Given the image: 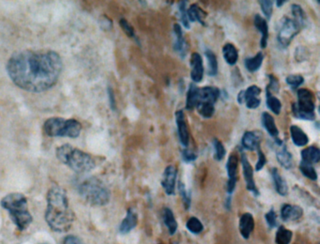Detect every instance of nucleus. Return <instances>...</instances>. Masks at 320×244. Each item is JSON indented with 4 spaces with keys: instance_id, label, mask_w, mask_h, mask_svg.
Here are the masks:
<instances>
[{
    "instance_id": "obj_25",
    "label": "nucleus",
    "mask_w": 320,
    "mask_h": 244,
    "mask_svg": "<svg viewBox=\"0 0 320 244\" xmlns=\"http://www.w3.org/2000/svg\"><path fill=\"white\" fill-rule=\"evenodd\" d=\"M301 162L306 164H318L320 160V150L319 147L311 146L301 150Z\"/></svg>"
},
{
    "instance_id": "obj_4",
    "label": "nucleus",
    "mask_w": 320,
    "mask_h": 244,
    "mask_svg": "<svg viewBox=\"0 0 320 244\" xmlns=\"http://www.w3.org/2000/svg\"><path fill=\"white\" fill-rule=\"evenodd\" d=\"M56 155L60 162L77 174L89 173L96 167V161L93 157L70 144L59 146Z\"/></svg>"
},
{
    "instance_id": "obj_42",
    "label": "nucleus",
    "mask_w": 320,
    "mask_h": 244,
    "mask_svg": "<svg viewBox=\"0 0 320 244\" xmlns=\"http://www.w3.org/2000/svg\"><path fill=\"white\" fill-rule=\"evenodd\" d=\"M260 5L261 10L263 11L265 17L268 20L270 19L272 15V10H273V1L270 0H261L258 2Z\"/></svg>"
},
{
    "instance_id": "obj_54",
    "label": "nucleus",
    "mask_w": 320,
    "mask_h": 244,
    "mask_svg": "<svg viewBox=\"0 0 320 244\" xmlns=\"http://www.w3.org/2000/svg\"><path fill=\"white\" fill-rule=\"evenodd\" d=\"M226 208H227V209H230L231 196H229V197H227V200H226Z\"/></svg>"
},
{
    "instance_id": "obj_1",
    "label": "nucleus",
    "mask_w": 320,
    "mask_h": 244,
    "mask_svg": "<svg viewBox=\"0 0 320 244\" xmlns=\"http://www.w3.org/2000/svg\"><path fill=\"white\" fill-rule=\"evenodd\" d=\"M6 70L15 86L40 93L57 84L62 71V60L52 50H24L10 57Z\"/></svg>"
},
{
    "instance_id": "obj_3",
    "label": "nucleus",
    "mask_w": 320,
    "mask_h": 244,
    "mask_svg": "<svg viewBox=\"0 0 320 244\" xmlns=\"http://www.w3.org/2000/svg\"><path fill=\"white\" fill-rule=\"evenodd\" d=\"M0 206L8 211L11 221L20 231L29 228L33 221V217L29 209L28 198L20 193H10L5 195Z\"/></svg>"
},
{
    "instance_id": "obj_10",
    "label": "nucleus",
    "mask_w": 320,
    "mask_h": 244,
    "mask_svg": "<svg viewBox=\"0 0 320 244\" xmlns=\"http://www.w3.org/2000/svg\"><path fill=\"white\" fill-rule=\"evenodd\" d=\"M238 167H239V157L236 153H232L230 156L228 157L227 164H226V169H227V176H228V181H227V193L231 195L238 181Z\"/></svg>"
},
{
    "instance_id": "obj_14",
    "label": "nucleus",
    "mask_w": 320,
    "mask_h": 244,
    "mask_svg": "<svg viewBox=\"0 0 320 244\" xmlns=\"http://www.w3.org/2000/svg\"><path fill=\"white\" fill-rule=\"evenodd\" d=\"M175 116H176V123H177V127H178L180 143L184 147H187L189 145L190 136H189L188 126H187V123L185 120L184 112L182 110H178L176 112Z\"/></svg>"
},
{
    "instance_id": "obj_35",
    "label": "nucleus",
    "mask_w": 320,
    "mask_h": 244,
    "mask_svg": "<svg viewBox=\"0 0 320 244\" xmlns=\"http://www.w3.org/2000/svg\"><path fill=\"white\" fill-rule=\"evenodd\" d=\"M292 231L287 229L285 226H280L275 236V243L276 244H289L292 240Z\"/></svg>"
},
{
    "instance_id": "obj_13",
    "label": "nucleus",
    "mask_w": 320,
    "mask_h": 244,
    "mask_svg": "<svg viewBox=\"0 0 320 244\" xmlns=\"http://www.w3.org/2000/svg\"><path fill=\"white\" fill-rule=\"evenodd\" d=\"M261 121H262L263 127L265 128V130L268 132V134L270 135V137L274 139L275 144L277 146H281L284 143V141L279 138V130L276 126V123H275V120L273 117L268 112H264L261 117Z\"/></svg>"
},
{
    "instance_id": "obj_8",
    "label": "nucleus",
    "mask_w": 320,
    "mask_h": 244,
    "mask_svg": "<svg viewBox=\"0 0 320 244\" xmlns=\"http://www.w3.org/2000/svg\"><path fill=\"white\" fill-rule=\"evenodd\" d=\"M300 27L296 24L294 20L288 17H284L281 20L277 35V40L281 47H288L291 41L300 32Z\"/></svg>"
},
{
    "instance_id": "obj_39",
    "label": "nucleus",
    "mask_w": 320,
    "mask_h": 244,
    "mask_svg": "<svg viewBox=\"0 0 320 244\" xmlns=\"http://www.w3.org/2000/svg\"><path fill=\"white\" fill-rule=\"evenodd\" d=\"M178 190H179V193H180V196H181V199H182V202H183V206H184V209H189L191 207V194L187 192L186 190V187L185 185L180 181L178 183Z\"/></svg>"
},
{
    "instance_id": "obj_51",
    "label": "nucleus",
    "mask_w": 320,
    "mask_h": 244,
    "mask_svg": "<svg viewBox=\"0 0 320 244\" xmlns=\"http://www.w3.org/2000/svg\"><path fill=\"white\" fill-rule=\"evenodd\" d=\"M261 100L259 98H253L247 100L244 104L246 105L247 108L249 109H256L260 105Z\"/></svg>"
},
{
    "instance_id": "obj_33",
    "label": "nucleus",
    "mask_w": 320,
    "mask_h": 244,
    "mask_svg": "<svg viewBox=\"0 0 320 244\" xmlns=\"http://www.w3.org/2000/svg\"><path fill=\"white\" fill-rule=\"evenodd\" d=\"M205 56L208 61V74L210 76H216L218 73V60L216 55L211 51V50H207L205 52Z\"/></svg>"
},
{
    "instance_id": "obj_26",
    "label": "nucleus",
    "mask_w": 320,
    "mask_h": 244,
    "mask_svg": "<svg viewBox=\"0 0 320 244\" xmlns=\"http://www.w3.org/2000/svg\"><path fill=\"white\" fill-rule=\"evenodd\" d=\"M290 136L292 142L295 146H304L309 142L308 136L296 125L290 126Z\"/></svg>"
},
{
    "instance_id": "obj_6",
    "label": "nucleus",
    "mask_w": 320,
    "mask_h": 244,
    "mask_svg": "<svg viewBox=\"0 0 320 244\" xmlns=\"http://www.w3.org/2000/svg\"><path fill=\"white\" fill-rule=\"evenodd\" d=\"M82 124L78 120L63 117H50L43 123V132L47 137L76 138L80 136Z\"/></svg>"
},
{
    "instance_id": "obj_24",
    "label": "nucleus",
    "mask_w": 320,
    "mask_h": 244,
    "mask_svg": "<svg viewBox=\"0 0 320 244\" xmlns=\"http://www.w3.org/2000/svg\"><path fill=\"white\" fill-rule=\"evenodd\" d=\"M208 13L200 8L197 4H192L190 8L187 10V16L189 22H198L202 26H207L205 23V18L207 17Z\"/></svg>"
},
{
    "instance_id": "obj_31",
    "label": "nucleus",
    "mask_w": 320,
    "mask_h": 244,
    "mask_svg": "<svg viewBox=\"0 0 320 244\" xmlns=\"http://www.w3.org/2000/svg\"><path fill=\"white\" fill-rule=\"evenodd\" d=\"M261 89L256 85L250 86L246 90H241L238 94L237 101L240 105H243L247 100L253 99V98H258L260 95Z\"/></svg>"
},
{
    "instance_id": "obj_48",
    "label": "nucleus",
    "mask_w": 320,
    "mask_h": 244,
    "mask_svg": "<svg viewBox=\"0 0 320 244\" xmlns=\"http://www.w3.org/2000/svg\"><path fill=\"white\" fill-rule=\"evenodd\" d=\"M256 150H257L258 159H257V162H256V171H260L261 169L267 164V158L265 156L264 152L262 151L260 146L257 147Z\"/></svg>"
},
{
    "instance_id": "obj_47",
    "label": "nucleus",
    "mask_w": 320,
    "mask_h": 244,
    "mask_svg": "<svg viewBox=\"0 0 320 244\" xmlns=\"http://www.w3.org/2000/svg\"><path fill=\"white\" fill-rule=\"evenodd\" d=\"M181 155H182V160L185 162V163H192V162H194L197 158V155L190 149V148H184L181 152Z\"/></svg>"
},
{
    "instance_id": "obj_46",
    "label": "nucleus",
    "mask_w": 320,
    "mask_h": 244,
    "mask_svg": "<svg viewBox=\"0 0 320 244\" xmlns=\"http://www.w3.org/2000/svg\"><path fill=\"white\" fill-rule=\"evenodd\" d=\"M265 219L270 228H274L277 225V215L274 209H271L269 212H267L265 215Z\"/></svg>"
},
{
    "instance_id": "obj_49",
    "label": "nucleus",
    "mask_w": 320,
    "mask_h": 244,
    "mask_svg": "<svg viewBox=\"0 0 320 244\" xmlns=\"http://www.w3.org/2000/svg\"><path fill=\"white\" fill-rule=\"evenodd\" d=\"M99 24L101 30H111L113 28V22L112 20L107 17L106 15H102L100 16V20H99Z\"/></svg>"
},
{
    "instance_id": "obj_40",
    "label": "nucleus",
    "mask_w": 320,
    "mask_h": 244,
    "mask_svg": "<svg viewBox=\"0 0 320 244\" xmlns=\"http://www.w3.org/2000/svg\"><path fill=\"white\" fill-rule=\"evenodd\" d=\"M187 1H180L179 3V10H180V21L183 25V27L187 30L190 29V22L187 16V9H186Z\"/></svg>"
},
{
    "instance_id": "obj_11",
    "label": "nucleus",
    "mask_w": 320,
    "mask_h": 244,
    "mask_svg": "<svg viewBox=\"0 0 320 244\" xmlns=\"http://www.w3.org/2000/svg\"><path fill=\"white\" fill-rule=\"evenodd\" d=\"M177 176H178V170L175 166H168L165 168L162 175L161 186L164 189L166 195H175Z\"/></svg>"
},
{
    "instance_id": "obj_15",
    "label": "nucleus",
    "mask_w": 320,
    "mask_h": 244,
    "mask_svg": "<svg viewBox=\"0 0 320 244\" xmlns=\"http://www.w3.org/2000/svg\"><path fill=\"white\" fill-rule=\"evenodd\" d=\"M174 34H175V41H174V50L180 54V57L184 59L188 53V43L183 37V32L180 24H174Z\"/></svg>"
},
{
    "instance_id": "obj_5",
    "label": "nucleus",
    "mask_w": 320,
    "mask_h": 244,
    "mask_svg": "<svg viewBox=\"0 0 320 244\" xmlns=\"http://www.w3.org/2000/svg\"><path fill=\"white\" fill-rule=\"evenodd\" d=\"M76 189L81 197L90 205L102 207L110 201V190L96 176L84 177L78 182Z\"/></svg>"
},
{
    "instance_id": "obj_30",
    "label": "nucleus",
    "mask_w": 320,
    "mask_h": 244,
    "mask_svg": "<svg viewBox=\"0 0 320 244\" xmlns=\"http://www.w3.org/2000/svg\"><path fill=\"white\" fill-rule=\"evenodd\" d=\"M198 96H199V88L196 87L193 83H191L190 87L187 92V99H186V109L192 110L196 107L198 103Z\"/></svg>"
},
{
    "instance_id": "obj_52",
    "label": "nucleus",
    "mask_w": 320,
    "mask_h": 244,
    "mask_svg": "<svg viewBox=\"0 0 320 244\" xmlns=\"http://www.w3.org/2000/svg\"><path fill=\"white\" fill-rule=\"evenodd\" d=\"M107 93H108V97H109V105H110V107L113 111H116L117 109V104H116V98H115V94H114V91L112 88H107Z\"/></svg>"
},
{
    "instance_id": "obj_29",
    "label": "nucleus",
    "mask_w": 320,
    "mask_h": 244,
    "mask_svg": "<svg viewBox=\"0 0 320 244\" xmlns=\"http://www.w3.org/2000/svg\"><path fill=\"white\" fill-rule=\"evenodd\" d=\"M162 220L164 225H166L169 234L174 235L177 232L178 229V223L175 219L173 211L169 208H164L162 211Z\"/></svg>"
},
{
    "instance_id": "obj_7",
    "label": "nucleus",
    "mask_w": 320,
    "mask_h": 244,
    "mask_svg": "<svg viewBox=\"0 0 320 244\" xmlns=\"http://www.w3.org/2000/svg\"><path fill=\"white\" fill-rule=\"evenodd\" d=\"M298 102L292 105L293 115L302 120H315V96L314 93L307 88H300L297 92Z\"/></svg>"
},
{
    "instance_id": "obj_44",
    "label": "nucleus",
    "mask_w": 320,
    "mask_h": 244,
    "mask_svg": "<svg viewBox=\"0 0 320 244\" xmlns=\"http://www.w3.org/2000/svg\"><path fill=\"white\" fill-rule=\"evenodd\" d=\"M120 25L123 31L128 35V37H130L131 39H136L134 30H133V28L130 26V23L127 20L124 19V18L120 19Z\"/></svg>"
},
{
    "instance_id": "obj_19",
    "label": "nucleus",
    "mask_w": 320,
    "mask_h": 244,
    "mask_svg": "<svg viewBox=\"0 0 320 244\" xmlns=\"http://www.w3.org/2000/svg\"><path fill=\"white\" fill-rule=\"evenodd\" d=\"M270 175L272 177V181H273L276 192L282 196H286L288 195V183H287L286 179L281 176L279 170L276 167H272L270 169Z\"/></svg>"
},
{
    "instance_id": "obj_37",
    "label": "nucleus",
    "mask_w": 320,
    "mask_h": 244,
    "mask_svg": "<svg viewBox=\"0 0 320 244\" xmlns=\"http://www.w3.org/2000/svg\"><path fill=\"white\" fill-rule=\"evenodd\" d=\"M186 227L191 233L195 235L200 234L204 229V225L201 223L200 220L197 219L196 217H191L190 219L187 221Z\"/></svg>"
},
{
    "instance_id": "obj_22",
    "label": "nucleus",
    "mask_w": 320,
    "mask_h": 244,
    "mask_svg": "<svg viewBox=\"0 0 320 244\" xmlns=\"http://www.w3.org/2000/svg\"><path fill=\"white\" fill-rule=\"evenodd\" d=\"M254 227H255V220L253 215L246 212L240 217V231L243 239L246 240L249 239L251 233L254 230Z\"/></svg>"
},
{
    "instance_id": "obj_28",
    "label": "nucleus",
    "mask_w": 320,
    "mask_h": 244,
    "mask_svg": "<svg viewBox=\"0 0 320 244\" xmlns=\"http://www.w3.org/2000/svg\"><path fill=\"white\" fill-rule=\"evenodd\" d=\"M223 55L226 63L230 66L236 65V63L238 62L239 53L237 48L232 43H226L223 47Z\"/></svg>"
},
{
    "instance_id": "obj_38",
    "label": "nucleus",
    "mask_w": 320,
    "mask_h": 244,
    "mask_svg": "<svg viewBox=\"0 0 320 244\" xmlns=\"http://www.w3.org/2000/svg\"><path fill=\"white\" fill-rule=\"evenodd\" d=\"M213 146H214V150H215L214 159L216 161L220 162L226 154V150L224 148V146L223 145V143L221 142L220 140H218L217 138H214L213 139Z\"/></svg>"
},
{
    "instance_id": "obj_32",
    "label": "nucleus",
    "mask_w": 320,
    "mask_h": 244,
    "mask_svg": "<svg viewBox=\"0 0 320 244\" xmlns=\"http://www.w3.org/2000/svg\"><path fill=\"white\" fill-rule=\"evenodd\" d=\"M263 60H264L263 53L258 52L255 57L244 59L245 68L247 69L248 71L250 72H256L261 68Z\"/></svg>"
},
{
    "instance_id": "obj_23",
    "label": "nucleus",
    "mask_w": 320,
    "mask_h": 244,
    "mask_svg": "<svg viewBox=\"0 0 320 244\" xmlns=\"http://www.w3.org/2000/svg\"><path fill=\"white\" fill-rule=\"evenodd\" d=\"M241 146L247 150H256L260 146V138L256 133L247 131L241 139Z\"/></svg>"
},
{
    "instance_id": "obj_45",
    "label": "nucleus",
    "mask_w": 320,
    "mask_h": 244,
    "mask_svg": "<svg viewBox=\"0 0 320 244\" xmlns=\"http://www.w3.org/2000/svg\"><path fill=\"white\" fill-rule=\"evenodd\" d=\"M308 58H309V52H308L307 49L303 47V46H299V47L296 48L295 59L297 61L301 62V61L306 60Z\"/></svg>"
},
{
    "instance_id": "obj_21",
    "label": "nucleus",
    "mask_w": 320,
    "mask_h": 244,
    "mask_svg": "<svg viewBox=\"0 0 320 244\" xmlns=\"http://www.w3.org/2000/svg\"><path fill=\"white\" fill-rule=\"evenodd\" d=\"M278 146L276 149V158L281 166L285 169H291L293 167V157L290 152L288 150V147L285 143Z\"/></svg>"
},
{
    "instance_id": "obj_16",
    "label": "nucleus",
    "mask_w": 320,
    "mask_h": 244,
    "mask_svg": "<svg viewBox=\"0 0 320 244\" xmlns=\"http://www.w3.org/2000/svg\"><path fill=\"white\" fill-rule=\"evenodd\" d=\"M221 95L220 89L216 87H204L199 88L198 104H210L214 105Z\"/></svg>"
},
{
    "instance_id": "obj_50",
    "label": "nucleus",
    "mask_w": 320,
    "mask_h": 244,
    "mask_svg": "<svg viewBox=\"0 0 320 244\" xmlns=\"http://www.w3.org/2000/svg\"><path fill=\"white\" fill-rule=\"evenodd\" d=\"M62 244H84L83 242L81 241L80 238H78L77 236L74 235H69L67 237H65V239L63 240Z\"/></svg>"
},
{
    "instance_id": "obj_27",
    "label": "nucleus",
    "mask_w": 320,
    "mask_h": 244,
    "mask_svg": "<svg viewBox=\"0 0 320 244\" xmlns=\"http://www.w3.org/2000/svg\"><path fill=\"white\" fill-rule=\"evenodd\" d=\"M291 11H292V15L294 17L293 20L300 27V29H306L308 27L309 21L307 18L306 12L303 10L300 5L293 4L291 7Z\"/></svg>"
},
{
    "instance_id": "obj_41",
    "label": "nucleus",
    "mask_w": 320,
    "mask_h": 244,
    "mask_svg": "<svg viewBox=\"0 0 320 244\" xmlns=\"http://www.w3.org/2000/svg\"><path fill=\"white\" fill-rule=\"evenodd\" d=\"M286 82L292 89H296L304 83V78L300 74H290L286 78Z\"/></svg>"
},
{
    "instance_id": "obj_53",
    "label": "nucleus",
    "mask_w": 320,
    "mask_h": 244,
    "mask_svg": "<svg viewBox=\"0 0 320 244\" xmlns=\"http://www.w3.org/2000/svg\"><path fill=\"white\" fill-rule=\"evenodd\" d=\"M286 2H287L286 0H280V1L278 0V1H276V6H277L278 8H281V7H282Z\"/></svg>"
},
{
    "instance_id": "obj_20",
    "label": "nucleus",
    "mask_w": 320,
    "mask_h": 244,
    "mask_svg": "<svg viewBox=\"0 0 320 244\" xmlns=\"http://www.w3.org/2000/svg\"><path fill=\"white\" fill-rule=\"evenodd\" d=\"M254 24L256 30H258L262 35L260 39V47L265 49L268 45V39H269V27L267 20L264 19L259 14H256L254 19Z\"/></svg>"
},
{
    "instance_id": "obj_43",
    "label": "nucleus",
    "mask_w": 320,
    "mask_h": 244,
    "mask_svg": "<svg viewBox=\"0 0 320 244\" xmlns=\"http://www.w3.org/2000/svg\"><path fill=\"white\" fill-rule=\"evenodd\" d=\"M267 76H268V78L270 80V83H269V85L267 86L266 90L270 91L271 94H272V92L278 93V92H279V88H280V84H279L278 79L276 78V77H275L274 75H272V74H269V75H267Z\"/></svg>"
},
{
    "instance_id": "obj_12",
    "label": "nucleus",
    "mask_w": 320,
    "mask_h": 244,
    "mask_svg": "<svg viewBox=\"0 0 320 244\" xmlns=\"http://www.w3.org/2000/svg\"><path fill=\"white\" fill-rule=\"evenodd\" d=\"M191 79L193 83H200L204 77L203 59L198 53H192L191 56Z\"/></svg>"
},
{
    "instance_id": "obj_55",
    "label": "nucleus",
    "mask_w": 320,
    "mask_h": 244,
    "mask_svg": "<svg viewBox=\"0 0 320 244\" xmlns=\"http://www.w3.org/2000/svg\"><path fill=\"white\" fill-rule=\"evenodd\" d=\"M47 244V243H44V244Z\"/></svg>"
},
{
    "instance_id": "obj_36",
    "label": "nucleus",
    "mask_w": 320,
    "mask_h": 244,
    "mask_svg": "<svg viewBox=\"0 0 320 244\" xmlns=\"http://www.w3.org/2000/svg\"><path fill=\"white\" fill-rule=\"evenodd\" d=\"M300 170L303 176H306L307 178H309L311 180L316 181L318 179V173H317L315 167L310 164L300 162Z\"/></svg>"
},
{
    "instance_id": "obj_34",
    "label": "nucleus",
    "mask_w": 320,
    "mask_h": 244,
    "mask_svg": "<svg viewBox=\"0 0 320 244\" xmlns=\"http://www.w3.org/2000/svg\"><path fill=\"white\" fill-rule=\"evenodd\" d=\"M266 104L267 107L272 111L275 115H279L282 110V104L281 101L278 98L274 97L270 91L266 90Z\"/></svg>"
},
{
    "instance_id": "obj_17",
    "label": "nucleus",
    "mask_w": 320,
    "mask_h": 244,
    "mask_svg": "<svg viewBox=\"0 0 320 244\" xmlns=\"http://www.w3.org/2000/svg\"><path fill=\"white\" fill-rule=\"evenodd\" d=\"M138 223V217H137V213L135 212V210L130 208L127 210V214L126 217L122 220L121 224L120 225V233L122 235L128 234L130 233L132 229L135 228V226L137 225Z\"/></svg>"
},
{
    "instance_id": "obj_9",
    "label": "nucleus",
    "mask_w": 320,
    "mask_h": 244,
    "mask_svg": "<svg viewBox=\"0 0 320 244\" xmlns=\"http://www.w3.org/2000/svg\"><path fill=\"white\" fill-rule=\"evenodd\" d=\"M241 155H240V161H241V166H242V172H243V176L244 180L246 182V188L247 190L251 192L255 196H258L259 192L258 189L256 185V181L254 179V170L253 167L249 163V160L246 156V154L240 149Z\"/></svg>"
},
{
    "instance_id": "obj_2",
    "label": "nucleus",
    "mask_w": 320,
    "mask_h": 244,
    "mask_svg": "<svg viewBox=\"0 0 320 244\" xmlns=\"http://www.w3.org/2000/svg\"><path fill=\"white\" fill-rule=\"evenodd\" d=\"M45 222L51 230L57 233H66L74 223L75 215L70 209L66 191L59 185H53L47 196Z\"/></svg>"
},
{
    "instance_id": "obj_18",
    "label": "nucleus",
    "mask_w": 320,
    "mask_h": 244,
    "mask_svg": "<svg viewBox=\"0 0 320 244\" xmlns=\"http://www.w3.org/2000/svg\"><path fill=\"white\" fill-rule=\"evenodd\" d=\"M302 214H303V210L300 206L285 204L281 208V218L285 222L300 220Z\"/></svg>"
}]
</instances>
